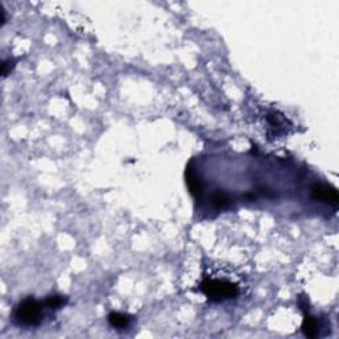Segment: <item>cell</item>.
Instances as JSON below:
<instances>
[{
	"instance_id": "cell-1",
	"label": "cell",
	"mask_w": 339,
	"mask_h": 339,
	"mask_svg": "<svg viewBox=\"0 0 339 339\" xmlns=\"http://www.w3.org/2000/svg\"><path fill=\"white\" fill-rule=\"evenodd\" d=\"M200 290L212 302L232 300L240 294V286L227 277H206L200 283Z\"/></svg>"
},
{
	"instance_id": "cell-2",
	"label": "cell",
	"mask_w": 339,
	"mask_h": 339,
	"mask_svg": "<svg viewBox=\"0 0 339 339\" xmlns=\"http://www.w3.org/2000/svg\"><path fill=\"white\" fill-rule=\"evenodd\" d=\"M44 302H39L35 298H25L15 309V319L19 325L27 326H39L42 322L44 317Z\"/></svg>"
},
{
	"instance_id": "cell-3",
	"label": "cell",
	"mask_w": 339,
	"mask_h": 339,
	"mask_svg": "<svg viewBox=\"0 0 339 339\" xmlns=\"http://www.w3.org/2000/svg\"><path fill=\"white\" fill-rule=\"evenodd\" d=\"M311 196L315 200H321V202H325V203H338V192L335 191V188H332L331 185L317 183V184L311 187Z\"/></svg>"
},
{
	"instance_id": "cell-4",
	"label": "cell",
	"mask_w": 339,
	"mask_h": 339,
	"mask_svg": "<svg viewBox=\"0 0 339 339\" xmlns=\"http://www.w3.org/2000/svg\"><path fill=\"white\" fill-rule=\"evenodd\" d=\"M185 180H187L189 192L192 193L195 198H199L202 195V192H203V182L200 180L199 176L195 174L192 168H188L185 171Z\"/></svg>"
},
{
	"instance_id": "cell-5",
	"label": "cell",
	"mask_w": 339,
	"mask_h": 339,
	"mask_svg": "<svg viewBox=\"0 0 339 339\" xmlns=\"http://www.w3.org/2000/svg\"><path fill=\"white\" fill-rule=\"evenodd\" d=\"M108 321L110 326H113L114 329H126L130 326L131 322V317L127 314H122V313H117V311H112L108 315Z\"/></svg>"
},
{
	"instance_id": "cell-6",
	"label": "cell",
	"mask_w": 339,
	"mask_h": 339,
	"mask_svg": "<svg viewBox=\"0 0 339 339\" xmlns=\"http://www.w3.org/2000/svg\"><path fill=\"white\" fill-rule=\"evenodd\" d=\"M302 331L309 338H314L318 334V322L309 313H305V318L302 322Z\"/></svg>"
},
{
	"instance_id": "cell-7",
	"label": "cell",
	"mask_w": 339,
	"mask_h": 339,
	"mask_svg": "<svg viewBox=\"0 0 339 339\" xmlns=\"http://www.w3.org/2000/svg\"><path fill=\"white\" fill-rule=\"evenodd\" d=\"M68 297L65 296H61V294H55V296H49L45 301H44V305L45 308L52 309V310H57V309L63 308L64 305H67Z\"/></svg>"
},
{
	"instance_id": "cell-8",
	"label": "cell",
	"mask_w": 339,
	"mask_h": 339,
	"mask_svg": "<svg viewBox=\"0 0 339 339\" xmlns=\"http://www.w3.org/2000/svg\"><path fill=\"white\" fill-rule=\"evenodd\" d=\"M211 202L216 208H224L231 203V198L225 192H216L213 193V196L211 198Z\"/></svg>"
},
{
	"instance_id": "cell-9",
	"label": "cell",
	"mask_w": 339,
	"mask_h": 339,
	"mask_svg": "<svg viewBox=\"0 0 339 339\" xmlns=\"http://www.w3.org/2000/svg\"><path fill=\"white\" fill-rule=\"evenodd\" d=\"M14 67H15V60H12V59L4 60L3 64H2V69H3V72H2V73H3L4 77H6V76L10 73L11 70L14 69Z\"/></svg>"
}]
</instances>
